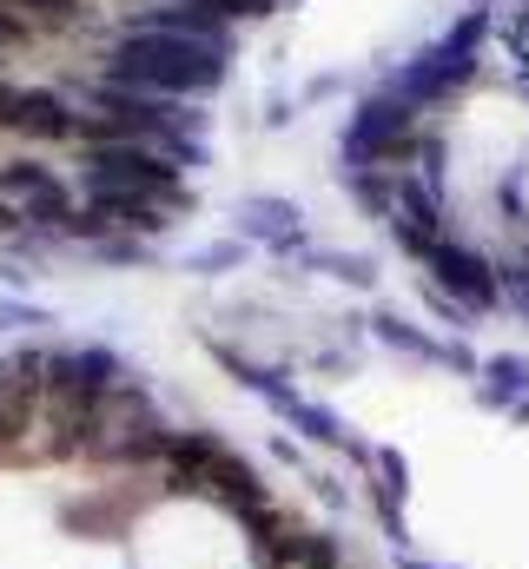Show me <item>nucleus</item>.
Returning a JSON list of instances; mask_svg holds the SVG:
<instances>
[{"instance_id": "obj_1", "label": "nucleus", "mask_w": 529, "mask_h": 569, "mask_svg": "<svg viewBox=\"0 0 529 569\" xmlns=\"http://www.w3.org/2000/svg\"><path fill=\"white\" fill-rule=\"evenodd\" d=\"M529 391V365L523 358H497V365H490V385H483V405H497V411H503V405H510V398H523Z\"/></svg>"}, {"instance_id": "obj_2", "label": "nucleus", "mask_w": 529, "mask_h": 569, "mask_svg": "<svg viewBox=\"0 0 529 569\" xmlns=\"http://www.w3.org/2000/svg\"><path fill=\"white\" fill-rule=\"evenodd\" d=\"M397 569H450V563H430V557H417V550H397Z\"/></svg>"}]
</instances>
